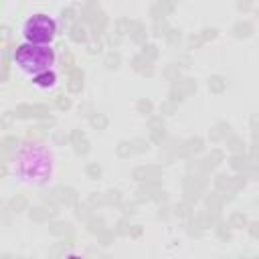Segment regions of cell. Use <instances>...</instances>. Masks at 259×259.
I'll use <instances>...</instances> for the list:
<instances>
[{"label":"cell","instance_id":"obj_3","mask_svg":"<svg viewBox=\"0 0 259 259\" xmlns=\"http://www.w3.org/2000/svg\"><path fill=\"white\" fill-rule=\"evenodd\" d=\"M55 81H57V75L55 73H49V71H45V73H40V75L34 77V85H38V87H53Z\"/></svg>","mask_w":259,"mask_h":259},{"label":"cell","instance_id":"obj_1","mask_svg":"<svg viewBox=\"0 0 259 259\" xmlns=\"http://www.w3.org/2000/svg\"><path fill=\"white\" fill-rule=\"evenodd\" d=\"M14 61H16V65H18L24 73L36 77V75L49 71V67H51L53 61H55V55H53V51H51L49 47H45V45H22V47L16 51Z\"/></svg>","mask_w":259,"mask_h":259},{"label":"cell","instance_id":"obj_2","mask_svg":"<svg viewBox=\"0 0 259 259\" xmlns=\"http://www.w3.org/2000/svg\"><path fill=\"white\" fill-rule=\"evenodd\" d=\"M55 30H57V24L47 14H34L32 18H28L24 22V28H22L26 40H30L32 45L51 42L53 36H55Z\"/></svg>","mask_w":259,"mask_h":259}]
</instances>
